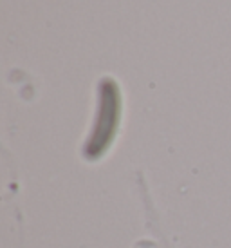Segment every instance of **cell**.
<instances>
[{
    "label": "cell",
    "instance_id": "1",
    "mask_svg": "<svg viewBox=\"0 0 231 248\" xmlns=\"http://www.w3.org/2000/svg\"><path fill=\"white\" fill-rule=\"evenodd\" d=\"M117 118H119V93L117 85L110 80L100 85V110L96 118L94 131L90 136V141L85 147V154L90 158H96L105 152L110 145L117 129Z\"/></svg>",
    "mask_w": 231,
    "mask_h": 248
}]
</instances>
